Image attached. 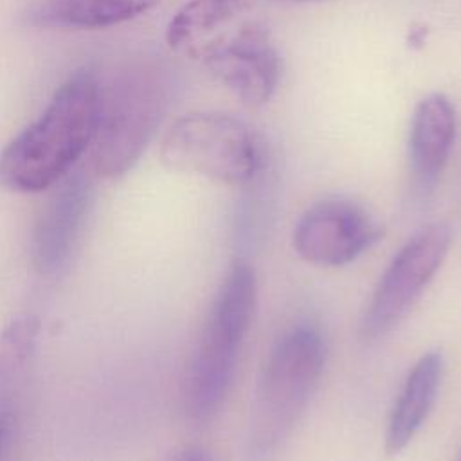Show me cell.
Segmentation results:
<instances>
[{"instance_id":"obj_1","label":"cell","mask_w":461,"mask_h":461,"mask_svg":"<svg viewBox=\"0 0 461 461\" xmlns=\"http://www.w3.org/2000/svg\"><path fill=\"white\" fill-rule=\"evenodd\" d=\"M166 41L245 106L267 104L279 85L281 56L250 0H189L169 20Z\"/></svg>"},{"instance_id":"obj_2","label":"cell","mask_w":461,"mask_h":461,"mask_svg":"<svg viewBox=\"0 0 461 461\" xmlns=\"http://www.w3.org/2000/svg\"><path fill=\"white\" fill-rule=\"evenodd\" d=\"M99 112V79L90 70L70 76L41 115L0 155V184L40 193L63 180L90 148Z\"/></svg>"},{"instance_id":"obj_3","label":"cell","mask_w":461,"mask_h":461,"mask_svg":"<svg viewBox=\"0 0 461 461\" xmlns=\"http://www.w3.org/2000/svg\"><path fill=\"white\" fill-rule=\"evenodd\" d=\"M258 301V283L245 259H234L216 292L182 384V409L191 423L211 421L221 409Z\"/></svg>"},{"instance_id":"obj_4","label":"cell","mask_w":461,"mask_h":461,"mask_svg":"<svg viewBox=\"0 0 461 461\" xmlns=\"http://www.w3.org/2000/svg\"><path fill=\"white\" fill-rule=\"evenodd\" d=\"M326 366V340L312 322L283 333L261 371L249 423V448L265 459L286 441L319 387Z\"/></svg>"},{"instance_id":"obj_5","label":"cell","mask_w":461,"mask_h":461,"mask_svg":"<svg viewBox=\"0 0 461 461\" xmlns=\"http://www.w3.org/2000/svg\"><path fill=\"white\" fill-rule=\"evenodd\" d=\"M169 104V81L155 63H130L103 88L90 144L95 175L117 178L139 160Z\"/></svg>"},{"instance_id":"obj_6","label":"cell","mask_w":461,"mask_h":461,"mask_svg":"<svg viewBox=\"0 0 461 461\" xmlns=\"http://www.w3.org/2000/svg\"><path fill=\"white\" fill-rule=\"evenodd\" d=\"M160 155L169 167L230 185L252 182L261 169V151L250 128L221 112L176 119L164 135Z\"/></svg>"},{"instance_id":"obj_7","label":"cell","mask_w":461,"mask_h":461,"mask_svg":"<svg viewBox=\"0 0 461 461\" xmlns=\"http://www.w3.org/2000/svg\"><path fill=\"white\" fill-rule=\"evenodd\" d=\"M452 234L447 223L416 230L380 276L360 319V337L376 340L394 330L414 308L441 268Z\"/></svg>"},{"instance_id":"obj_8","label":"cell","mask_w":461,"mask_h":461,"mask_svg":"<svg viewBox=\"0 0 461 461\" xmlns=\"http://www.w3.org/2000/svg\"><path fill=\"white\" fill-rule=\"evenodd\" d=\"M380 236V225L364 207L346 198H324L303 212L292 241L306 263L333 268L353 263Z\"/></svg>"},{"instance_id":"obj_9","label":"cell","mask_w":461,"mask_h":461,"mask_svg":"<svg viewBox=\"0 0 461 461\" xmlns=\"http://www.w3.org/2000/svg\"><path fill=\"white\" fill-rule=\"evenodd\" d=\"M92 187L77 171L59 180V187L41 207L31 238V259L45 277L61 276L77 249L90 209Z\"/></svg>"},{"instance_id":"obj_10","label":"cell","mask_w":461,"mask_h":461,"mask_svg":"<svg viewBox=\"0 0 461 461\" xmlns=\"http://www.w3.org/2000/svg\"><path fill=\"white\" fill-rule=\"evenodd\" d=\"M456 130V108L447 95L434 92L416 104L409 128L407 155L414 187L421 196L434 191L448 162Z\"/></svg>"},{"instance_id":"obj_11","label":"cell","mask_w":461,"mask_h":461,"mask_svg":"<svg viewBox=\"0 0 461 461\" xmlns=\"http://www.w3.org/2000/svg\"><path fill=\"white\" fill-rule=\"evenodd\" d=\"M443 371L445 360L438 349L425 351L409 369L387 420L384 448L389 456L405 450L427 421L438 400Z\"/></svg>"},{"instance_id":"obj_12","label":"cell","mask_w":461,"mask_h":461,"mask_svg":"<svg viewBox=\"0 0 461 461\" xmlns=\"http://www.w3.org/2000/svg\"><path fill=\"white\" fill-rule=\"evenodd\" d=\"M158 0H34L27 22L40 27L97 29L128 22Z\"/></svg>"},{"instance_id":"obj_13","label":"cell","mask_w":461,"mask_h":461,"mask_svg":"<svg viewBox=\"0 0 461 461\" xmlns=\"http://www.w3.org/2000/svg\"><path fill=\"white\" fill-rule=\"evenodd\" d=\"M40 324L32 315L14 317L0 333V402L18 409L31 362L36 353Z\"/></svg>"},{"instance_id":"obj_14","label":"cell","mask_w":461,"mask_h":461,"mask_svg":"<svg viewBox=\"0 0 461 461\" xmlns=\"http://www.w3.org/2000/svg\"><path fill=\"white\" fill-rule=\"evenodd\" d=\"M14 414H16V412H13V411H9L7 407L0 405V457H2V452H4L5 443H7V438H9V432H11V427H13Z\"/></svg>"},{"instance_id":"obj_15","label":"cell","mask_w":461,"mask_h":461,"mask_svg":"<svg viewBox=\"0 0 461 461\" xmlns=\"http://www.w3.org/2000/svg\"><path fill=\"white\" fill-rule=\"evenodd\" d=\"M173 461H212L211 456L200 447H189L182 450Z\"/></svg>"},{"instance_id":"obj_16","label":"cell","mask_w":461,"mask_h":461,"mask_svg":"<svg viewBox=\"0 0 461 461\" xmlns=\"http://www.w3.org/2000/svg\"><path fill=\"white\" fill-rule=\"evenodd\" d=\"M295 2H310V0H295Z\"/></svg>"},{"instance_id":"obj_17","label":"cell","mask_w":461,"mask_h":461,"mask_svg":"<svg viewBox=\"0 0 461 461\" xmlns=\"http://www.w3.org/2000/svg\"><path fill=\"white\" fill-rule=\"evenodd\" d=\"M457 461H461V454H459V457H457Z\"/></svg>"}]
</instances>
